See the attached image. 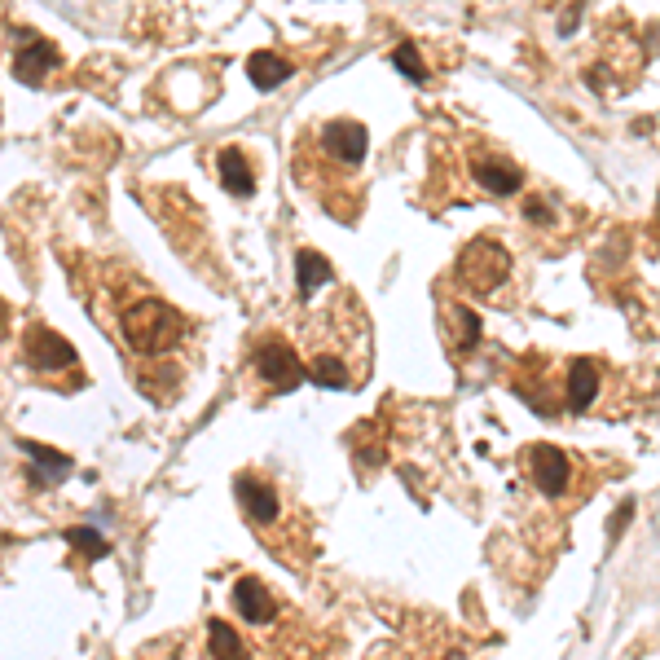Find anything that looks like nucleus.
Instances as JSON below:
<instances>
[{
	"label": "nucleus",
	"instance_id": "2eb2a0df",
	"mask_svg": "<svg viewBox=\"0 0 660 660\" xmlns=\"http://www.w3.org/2000/svg\"><path fill=\"white\" fill-rule=\"evenodd\" d=\"M295 278H300V295H313L317 286H326L335 273H330V264L317 256V251H300V256H295Z\"/></svg>",
	"mask_w": 660,
	"mask_h": 660
},
{
	"label": "nucleus",
	"instance_id": "423d86ee",
	"mask_svg": "<svg viewBox=\"0 0 660 660\" xmlns=\"http://www.w3.org/2000/svg\"><path fill=\"white\" fill-rule=\"evenodd\" d=\"M27 361H31V366H36L40 374H49V370L75 366V348L66 344L62 335H53V330L36 326V330L27 335Z\"/></svg>",
	"mask_w": 660,
	"mask_h": 660
},
{
	"label": "nucleus",
	"instance_id": "7ed1b4c3",
	"mask_svg": "<svg viewBox=\"0 0 660 660\" xmlns=\"http://www.w3.org/2000/svg\"><path fill=\"white\" fill-rule=\"evenodd\" d=\"M256 370L273 392H291L295 383L308 374V366H300V357H295L282 339H264V344L256 348Z\"/></svg>",
	"mask_w": 660,
	"mask_h": 660
},
{
	"label": "nucleus",
	"instance_id": "ddd939ff",
	"mask_svg": "<svg viewBox=\"0 0 660 660\" xmlns=\"http://www.w3.org/2000/svg\"><path fill=\"white\" fill-rule=\"evenodd\" d=\"M476 185L480 190H489V194H511L515 185H520V172L511 168V163H502V159H476Z\"/></svg>",
	"mask_w": 660,
	"mask_h": 660
},
{
	"label": "nucleus",
	"instance_id": "20e7f679",
	"mask_svg": "<svg viewBox=\"0 0 660 660\" xmlns=\"http://www.w3.org/2000/svg\"><path fill=\"white\" fill-rule=\"evenodd\" d=\"M528 476H533V484L542 493H564L568 489V476H572V462L559 454L555 445H533L528 449Z\"/></svg>",
	"mask_w": 660,
	"mask_h": 660
},
{
	"label": "nucleus",
	"instance_id": "6ab92c4d",
	"mask_svg": "<svg viewBox=\"0 0 660 660\" xmlns=\"http://www.w3.org/2000/svg\"><path fill=\"white\" fill-rule=\"evenodd\" d=\"M22 454H27V458H36V462H40V467H49V471H53V476H62V471H66V467H71V458H66V454H53V449H44V445H36V440H22Z\"/></svg>",
	"mask_w": 660,
	"mask_h": 660
},
{
	"label": "nucleus",
	"instance_id": "9d476101",
	"mask_svg": "<svg viewBox=\"0 0 660 660\" xmlns=\"http://www.w3.org/2000/svg\"><path fill=\"white\" fill-rule=\"evenodd\" d=\"M216 168H220V181H225L229 194L247 198L251 190H256V176H251V163H247V154H242V150H220Z\"/></svg>",
	"mask_w": 660,
	"mask_h": 660
},
{
	"label": "nucleus",
	"instance_id": "1a4fd4ad",
	"mask_svg": "<svg viewBox=\"0 0 660 660\" xmlns=\"http://www.w3.org/2000/svg\"><path fill=\"white\" fill-rule=\"evenodd\" d=\"M234 608L247 616V621H256V625H264L273 616V594L260 586L256 577H242L238 586H234Z\"/></svg>",
	"mask_w": 660,
	"mask_h": 660
},
{
	"label": "nucleus",
	"instance_id": "aec40b11",
	"mask_svg": "<svg viewBox=\"0 0 660 660\" xmlns=\"http://www.w3.org/2000/svg\"><path fill=\"white\" fill-rule=\"evenodd\" d=\"M656 225H660V216H656Z\"/></svg>",
	"mask_w": 660,
	"mask_h": 660
},
{
	"label": "nucleus",
	"instance_id": "f8f14e48",
	"mask_svg": "<svg viewBox=\"0 0 660 660\" xmlns=\"http://www.w3.org/2000/svg\"><path fill=\"white\" fill-rule=\"evenodd\" d=\"M247 75L256 88H278L291 80V62L278 58V53H251L247 58Z\"/></svg>",
	"mask_w": 660,
	"mask_h": 660
},
{
	"label": "nucleus",
	"instance_id": "9b49d317",
	"mask_svg": "<svg viewBox=\"0 0 660 660\" xmlns=\"http://www.w3.org/2000/svg\"><path fill=\"white\" fill-rule=\"evenodd\" d=\"M594 396H599V366H594V361H572V370H568V405H572V410H586Z\"/></svg>",
	"mask_w": 660,
	"mask_h": 660
},
{
	"label": "nucleus",
	"instance_id": "39448f33",
	"mask_svg": "<svg viewBox=\"0 0 660 660\" xmlns=\"http://www.w3.org/2000/svg\"><path fill=\"white\" fill-rule=\"evenodd\" d=\"M322 146H326L330 159H339V163H361L366 159L370 137L357 119H335V124L322 128Z\"/></svg>",
	"mask_w": 660,
	"mask_h": 660
},
{
	"label": "nucleus",
	"instance_id": "0eeeda50",
	"mask_svg": "<svg viewBox=\"0 0 660 660\" xmlns=\"http://www.w3.org/2000/svg\"><path fill=\"white\" fill-rule=\"evenodd\" d=\"M234 493H238L242 511H247L256 524H278V511H282V506H278V493H273L264 480H256V476H238Z\"/></svg>",
	"mask_w": 660,
	"mask_h": 660
},
{
	"label": "nucleus",
	"instance_id": "f3484780",
	"mask_svg": "<svg viewBox=\"0 0 660 660\" xmlns=\"http://www.w3.org/2000/svg\"><path fill=\"white\" fill-rule=\"evenodd\" d=\"M66 542H71L75 550H84L88 559H102L106 550H110V542L102 533H93V528H66Z\"/></svg>",
	"mask_w": 660,
	"mask_h": 660
},
{
	"label": "nucleus",
	"instance_id": "f03ea898",
	"mask_svg": "<svg viewBox=\"0 0 660 660\" xmlns=\"http://www.w3.org/2000/svg\"><path fill=\"white\" fill-rule=\"evenodd\" d=\"M511 273V256L498 247V242H471L458 260V278L471 286V291H498Z\"/></svg>",
	"mask_w": 660,
	"mask_h": 660
},
{
	"label": "nucleus",
	"instance_id": "f257e3e1",
	"mask_svg": "<svg viewBox=\"0 0 660 660\" xmlns=\"http://www.w3.org/2000/svg\"><path fill=\"white\" fill-rule=\"evenodd\" d=\"M124 339L137 352H163L181 339V317L163 300H137L124 308Z\"/></svg>",
	"mask_w": 660,
	"mask_h": 660
},
{
	"label": "nucleus",
	"instance_id": "dca6fc26",
	"mask_svg": "<svg viewBox=\"0 0 660 660\" xmlns=\"http://www.w3.org/2000/svg\"><path fill=\"white\" fill-rule=\"evenodd\" d=\"M308 379L317 388H348V370H344V357H330V352H317L308 361Z\"/></svg>",
	"mask_w": 660,
	"mask_h": 660
},
{
	"label": "nucleus",
	"instance_id": "a211bd4d",
	"mask_svg": "<svg viewBox=\"0 0 660 660\" xmlns=\"http://www.w3.org/2000/svg\"><path fill=\"white\" fill-rule=\"evenodd\" d=\"M392 62H396V71H405L414 84L427 80V66H423V58H418L414 44H396V49H392Z\"/></svg>",
	"mask_w": 660,
	"mask_h": 660
},
{
	"label": "nucleus",
	"instance_id": "4468645a",
	"mask_svg": "<svg viewBox=\"0 0 660 660\" xmlns=\"http://www.w3.org/2000/svg\"><path fill=\"white\" fill-rule=\"evenodd\" d=\"M207 643H212V660H247V647H242V634L225 621L207 625Z\"/></svg>",
	"mask_w": 660,
	"mask_h": 660
},
{
	"label": "nucleus",
	"instance_id": "6e6552de",
	"mask_svg": "<svg viewBox=\"0 0 660 660\" xmlns=\"http://www.w3.org/2000/svg\"><path fill=\"white\" fill-rule=\"evenodd\" d=\"M53 66H58V49L49 40H27L14 58V75L22 84H44Z\"/></svg>",
	"mask_w": 660,
	"mask_h": 660
}]
</instances>
